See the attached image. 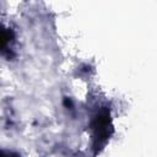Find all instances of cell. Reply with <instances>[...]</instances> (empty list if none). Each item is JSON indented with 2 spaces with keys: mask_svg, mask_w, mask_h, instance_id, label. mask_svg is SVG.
I'll return each instance as SVG.
<instances>
[{
  "mask_svg": "<svg viewBox=\"0 0 157 157\" xmlns=\"http://www.w3.org/2000/svg\"><path fill=\"white\" fill-rule=\"evenodd\" d=\"M13 39V34L10 29L7 28H4V27H0V52L1 53H5V52H9V47L11 44Z\"/></svg>",
  "mask_w": 157,
  "mask_h": 157,
  "instance_id": "1",
  "label": "cell"
}]
</instances>
